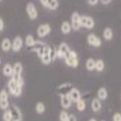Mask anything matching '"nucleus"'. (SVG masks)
I'll return each instance as SVG.
<instances>
[{"label":"nucleus","mask_w":121,"mask_h":121,"mask_svg":"<svg viewBox=\"0 0 121 121\" xmlns=\"http://www.w3.org/2000/svg\"><path fill=\"white\" fill-rule=\"evenodd\" d=\"M8 88H9L10 93H11L12 95H14V96H16V97L21 96L22 91V87L19 86L17 84V82H16V80H14L13 78H11V79L9 80V82H8Z\"/></svg>","instance_id":"nucleus-1"},{"label":"nucleus","mask_w":121,"mask_h":121,"mask_svg":"<svg viewBox=\"0 0 121 121\" xmlns=\"http://www.w3.org/2000/svg\"><path fill=\"white\" fill-rule=\"evenodd\" d=\"M65 62L69 67L72 68H76L78 65V54L74 50H70V52L68 53V55L64 58Z\"/></svg>","instance_id":"nucleus-2"},{"label":"nucleus","mask_w":121,"mask_h":121,"mask_svg":"<svg viewBox=\"0 0 121 121\" xmlns=\"http://www.w3.org/2000/svg\"><path fill=\"white\" fill-rule=\"evenodd\" d=\"M79 25H80V27H84L86 29H92V28H94L95 22L91 17L80 16L79 17Z\"/></svg>","instance_id":"nucleus-3"},{"label":"nucleus","mask_w":121,"mask_h":121,"mask_svg":"<svg viewBox=\"0 0 121 121\" xmlns=\"http://www.w3.org/2000/svg\"><path fill=\"white\" fill-rule=\"evenodd\" d=\"M10 107L9 105V97H8V93L5 89L0 91V108L6 110L8 109Z\"/></svg>","instance_id":"nucleus-4"},{"label":"nucleus","mask_w":121,"mask_h":121,"mask_svg":"<svg viewBox=\"0 0 121 121\" xmlns=\"http://www.w3.org/2000/svg\"><path fill=\"white\" fill-rule=\"evenodd\" d=\"M9 110L11 112V115H12V119L11 121H22V112L21 109L18 108V107L17 106H12V107H9Z\"/></svg>","instance_id":"nucleus-5"},{"label":"nucleus","mask_w":121,"mask_h":121,"mask_svg":"<svg viewBox=\"0 0 121 121\" xmlns=\"http://www.w3.org/2000/svg\"><path fill=\"white\" fill-rule=\"evenodd\" d=\"M70 48L69 46L66 44V43H62V44H60L59 48L56 49V54H57V57L58 58H65L68 53L70 52Z\"/></svg>","instance_id":"nucleus-6"},{"label":"nucleus","mask_w":121,"mask_h":121,"mask_svg":"<svg viewBox=\"0 0 121 121\" xmlns=\"http://www.w3.org/2000/svg\"><path fill=\"white\" fill-rule=\"evenodd\" d=\"M46 44L41 42V41H35V44L31 47V49L33 50V52H36L38 56L41 58L44 54V50H45V48H46Z\"/></svg>","instance_id":"nucleus-7"},{"label":"nucleus","mask_w":121,"mask_h":121,"mask_svg":"<svg viewBox=\"0 0 121 121\" xmlns=\"http://www.w3.org/2000/svg\"><path fill=\"white\" fill-rule=\"evenodd\" d=\"M73 85L70 83V82H66V83H63L60 86H58L57 88V94L59 96H63V95H68L70 93V91L73 89Z\"/></svg>","instance_id":"nucleus-8"},{"label":"nucleus","mask_w":121,"mask_h":121,"mask_svg":"<svg viewBox=\"0 0 121 121\" xmlns=\"http://www.w3.org/2000/svg\"><path fill=\"white\" fill-rule=\"evenodd\" d=\"M26 13H27L29 18L32 19V21H34V19H36L38 17V11H37L35 5L31 2H29L26 5Z\"/></svg>","instance_id":"nucleus-9"},{"label":"nucleus","mask_w":121,"mask_h":121,"mask_svg":"<svg viewBox=\"0 0 121 121\" xmlns=\"http://www.w3.org/2000/svg\"><path fill=\"white\" fill-rule=\"evenodd\" d=\"M87 43L89 46H92V47H95V48H98L102 45V41H101V39L96 36L95 34L91 33L87 36Z\"/></svg>","instance_id":"nucleus-10"},{"label":"nucleus","mask_w":121,"mask_h":121,"mask_svg":"<svg viewBox=\"0 0 121 121\" xmlns=\"http://www.w3.org/2000/svg\"><path fill=\"white\" fill-rule=\"evenodd\" d=\"M50 30H52V28H50L49 24H48V23L41 24L37 29V34L40 38H44V37H46L47 35L49 34Z\"/></svg>","instance_id":"nucleus-11"},{"label":"nucleus","mask_w":121,"mask_h":121,"mask_svg":"<svg viewBox=\"0 0 121 121\" xmlns=\"http://www.w3.org/2000/svg\"><path fill=\"white\" fill-rule=\"evenodd\" d=\"M79 14L78 12H74L72 14V17H71V26H72V29L75 30V31H78L79 28H80V25H79Z\"/></svg>","instance_id":"nucleus-12"},{"label":"nucleus","mask_w":121,"mask_h":121,"mask_svg":"<svg viewBox=\"0 0 121 121\" xmlns=\"http://www.w3.org/2000/svg\"><path fill=\"white\" fill-rule=\"evenodd\" d=\"M22 45H23V41H22V39L19 37V36H17L15 39H14V41L12 43V49L14 50V52H19V50L22 49Z\"/></svg>","instance_id":"nucleus-13"},{"label":"nucleus","mask_w":121,"mask_h":121,"mask_svg":"<svg viewBox=\"0 0 121 121\" xmlns=\"http://www.w3.org/2000/svg\"><path fill=\"white\" fill-rule=\"evenodd\" d=\"M49 49H50L49 46L47 45L46 48H45V50H44V54L41 57L42 62L46 65H48V64H49L50 62H52V58H50V55H49Z\"/></svg>","instance_id":"nucleus-14"},{"label":"nucleus","mask_w":121,"mask_h":121,"mask_svg":"<svg viewBox=\"0 0 121 121\" xmlns=\"http://www.w3.org/2000/svg\"><path fill=\"white\" fill-rule=\"evenodd\" d=\"M68 96L70 97V99H71V101L72 102H75V103H77L78 101H79L80 99V92L78 91V90L77 89V88H73L71 91H70V93L68 94Z\"/></svg>","instance_id":"nucleus-15"},{"label":"nucleus","mask_w":121,"mask_h":121,"mask_svg":"<svg viewBox=\"0 0 121 121\" xmlns=\"http://www.w3.org/2000/svg\"><path fill=\"white\" fill-rule=\"evenodd\" d=\"M60 104L63 108H69L72 105V101L68 95H63L60 96Z\"/></svg>","instance_id":"nucleus-16"},{"label":"nucleus","mask_w":121,"mask_h":121,"mask_svg":"<svg viewBox=\"0 0 121 121\" xmlns=\"http://www.w3.org/2000/svg\"><path fill=\"white\" fill-rule=\"evenodd\" d=\"M101 108H102V104H101V101L98 99V98H95L92 100V102H91V108L93 112H99V110L101 109Z\"/></svg>","instance_id":"nucleus-17"},{"label":"nucleus","mask_w":121,"mask_h":121,"mask_svg":"<svg viewBox=\"0 0 121 121\" xmlns=\"http://www.w3.org/2000/svg\"><path fill=\"white\" fill-rule=\"evenodd\" d=\"M1 48L4 50V52H9V50L12 48V43L8 38L3 39V41L1 43Z\"/></svg>","instance_id":"nucleus-18"},{"label":"nucleus","mask_w":121,"mask_h":121,"mask_svg":"<svg viewBox=\"0 0 121 121\" xmlns=\"http://www.w3.org/2000/svg\"><path fill=\"white\" fill-rule=\"evenodd\" d=\"M72 30V26L71 23L68 22H63L61 24V32L63 34H69Z\"/></svg>","instance_id":"nucleus-19"},{"label":"nucleus","mask_w":121,"mask_h":121,"mask_svg":"<svg viewBox=\"0 0 121 121\" xmlns=\"http://www.w3.org/2000/svg\"><path fill=\"white\" fill-rule=\"evenodd\" d=\"M97 96H98V99L101 101V100H106L108 98V91H107V89L105 87H101L99 90H98V92H97Z\"/></svg>","instance_id":"nucleus-20"},{"label":"nucleus","mask_w":121,"mask_h":121,"mask_svg":"<svg viewBox=\"0 0 121 121\" xmlns=\"http://www.w3.org/2000/svg\"><path fill=\"white\" fill-rule=\"evenodd\" d=\"M3 75L6 76V77H11L13 76V66L10 65V64H6L4 67H3Z\"/></svg>","instance_id":"nucleus-21"},{"label":"nucleus","mask_w":121,"mask_h":121,"mask_svg":"<svg viewBox=\"0 0 121 121\" xmlns=\"http://www.w3.org/2000/svg\"><path fill=\"white\" fill-rule=\"evenodd\" d=\"M103 36H104V39L107 40V41H109V40H112V37H113V32H112V28H109V27L105 28L104 32H103Z\"/></svg>","instance_id":"nucleus-22"},{"label":"nucleus","mask_w":121,"mask_h":121,"mask_svg":"<svg viewBox=\"0 0 121 121\" xmlns=\"http://www.w3.org/2000/svg\"><path fill=\"white\" fill-rule=\"evenodd\" d=\"M85 67L88 71H93V70H95V60L93 58H88L86 60Z\"/></svg>","instance_id":"nucleus-23"},{"label":"nucleus","mask_w":121,"mask_h":121,"mask_svg":"<svg viewBox=\"0 0 121 121\" xmlns=\"http://www.w3.org/2000/svg\"><path fill=\"white\" fill-rule=\"evenodd\" d=\"M95 69L97 72H102L105 69V63L102 59H98L97 61H95Z\"/></svg>","instance_id":"nucleus-24"},{"label":"nucleus","mask_w":121,"mask_h":121,"mask_svg":"<svg viewBox=\"0 0 121 121\" xmlns=\"http://www.w3.org/2000/svg\"><path fill=\"white\" fill-rule=\"evenodd\" d=\"M59 3L57 0H48V2H47V8L50 9V10H55L57 9Z\"/></svg>","instance_id":"nucleus-25"},{"label":"nucleus","mask_w":121,"mask_h":121,"mask_svg":"<svg viewBox=\"0 0 121 121\" xmlns=\"http://www.w3.org/2000/svg\"><path fill=\"white\" fill-rule=\"evenodd\" d=\"M35 109H36L37 113L42 114V113H44V112H45V110H46V107H45V105H44L42 102H39V103H37V104H36V108H35Z\"/></svg>","instance_id":"nucleus-26"},{"label":"nucleus","mask_w":121,"mask_h":121,"mask_svg":"<svg viewBox=\"0 0 121 121\" xmlns=\"http://www.w3.org/2000/svg\"><path fill=\"white\" fill-rule=\"evenodd\" d=\"M35 44V39L32 35H27L26 38H25V45L28 47V48H31L33 45Z\"/></svg>","instance_id":"nucleus-27"},{"label":"nucleus","mask_w":121,"mask_h":121,"mask_svg":"<svg viewBox=\"0 0 121 121\" xmlns=\"http://www.w3.org/2000/svg\"><path fill=\"white\" fill-rule=\"evenodd\" d=\"M85 108H86V105H85V102L82 99H80L79 101H78V102H77V108H78V110H79V112H83V110L85 109Z\"/></svg>","instance_id":"nucleus-28"},{"label":"nucleus","mask_w":121,"mask_h":121,"mask_svg":"<svg viewBox=\"0 0 121 121\" xmlns=\"http://www.w3.org/2000/svg\"><path fill=\"white\" fill-rule=\"evenodd\" d=\"M11 119H12V115H11V112H10V110L8 108L3 113V120L4 121H11Z\"/></svg>","instance_id":"nucleus-29"},{"label":"nucleus","mask_w":121,"mask_h":121,"mask_svg":"<svg viewBox=\"0 0 121 121\" xmlns=\"http://www.w3.org/2000/svg\"><path fill=\"white\" fill-rule=\"evenodd\" d=\"M50 49H49V55H50V58H52V61L55 60V58L57 57V54H56V49L53 48V47H49Z\"/></svg>","instance_id":"nucleus-30"},{"label":"nucleus","mask_w":121,"mask_h":121,"mask_svg":"<svg viewBox=\"0 0 121 121\" xmlns=\"http://www.w3.org/2000/svg\"><path fill=\"white\" fill-rule=\"evenodd\" d=\"M68 117H69V114L65 112V110H62V112H60V114H59V119H60V121H67Z\"/></svg>","instance_id":"nucleus-31"},{"label":"nucleus","mask_w":121,"mask_h":121,"mask_svg":"<svg viewBox=\"0 0 121 121\" xmlns=\"http://www.w3.org/2000/svg\"><path fill=\"white\" fill-rule=\"evenodd\" d=\"M112 120L113 121H121V114L120 113H114Z\"/></svg>","instance_id":"nucleus-32"},{"label":"nucleus","mask_w":121,"mask_h":121,"mask_svg":"<svg viewBox=\"0 0 121 121\" xmlns=\"http://www.w3.org/2000/svg\"><path fill=\"white\" fill-rule=\"evenodd\" d=\"M87 1H88V4H89V5L95 6V5H97V3H98L99 0H87Z\"/></svg>","instance_id":"nucleus-33"},{"label":"nucleus","mask_w":121,"mask_h":121,"mask_svg":"<svg viewBox=\"0 0 121 121\" xmlns=\"http://www.w3.org/2000/svg\"><path fill=\"white\" fill-rule=\"evenodd\" d=\"M67 121H77V118H76V116L74 114H70L68 119H67Z\"/></svg>","instance_id":"nucleus-34"},{"label":"nucleus","mask_w":121,"mask_h":121,"mask_svg":"<svg viewBox=\"0 0 121 121\" xmlns=\"http://www.w3.org/2000/svg\"><path fill=\"white\" fill-rule=\"evenodd\" d=\"M3 29H4V22H3V19L0 17V31H2Z\"/></svg>","instance_id":"nucleus-35"},{"label":"nucleus","mask_w":121,"mask_h":121,"mask_svg":"<svg viewBox=\"0 0 121 121\" xmlns=\"http://www.w3.org/2000/svg\"><path fill=\"white\" fill-rule=\"evenodd\" d=\"M100 1H101V3L104 4V5H108V4L110 3V1H112V0H100Z\"/></svg>","instance_id":"nucleus-36"},{"label":"nucleus","mask_w":121,"mask_h":121,"mask_svg":"<svg viewBox=\"0 0 121 121\" xmlns=\"http://www.w3.org/2000/svg\"><path fill=\"white\" fill-rule=\"evenodd\" d=\"M40 2H41V4L47 8V2H48V0H40Z\"/></svg>","instance_id":"nucleus-37"},{"label":"nucleus","mask_w":121,"mask_h":121,"mask_svg":"<svg viewBox=\"0 0 121 121\" xmlns=\"http://www.w3.org/2000/svg\"><path fill=\"white\" fill-rule=\"evenodd\" d=\"M89 121H97V120H96V119H94V118H91V119H90Z\"/></svg>","instance_id":"nucleus-38"},{"label":"nucleus","mask_w":121,"mask_h":121,"mask_svg":"<svg viewBox=\"0 0 121 121\" xmlns=\"http://www.w3.org/2000/svg\"><path fill=\"white\" fill-rule=\"evenodd\" d=\"M0 64H1V59H0Z\"/></svg>","instance_id":"nucleus-39"},{"label":"nucleus","mask_w":121,"mask_h":121,"mask_svg":"<svg viewBox=\"0 0 121 121\" xmlns=\"http://www.w3.org/2000/svg\"><path fill=\"white\" fill-rule=\"evenodd\" d=\"M0 1H1V0H0Z\"/></svg>","instance_id":"nucleus-40"}]
</instances>
